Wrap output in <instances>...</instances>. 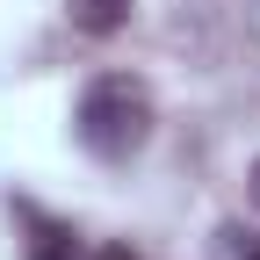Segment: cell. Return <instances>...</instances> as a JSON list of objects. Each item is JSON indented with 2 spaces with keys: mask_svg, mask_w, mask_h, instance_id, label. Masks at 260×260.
Wrapping results in <instances>:
<instances>
[{
  "mask_svg": "<svg viewBox=\"0 0 260 260\" xmlns=\"http://www.w3.org/2000/svg\"><path fill=\"white\" fill-rule=\"evenodd\" d=\"M73 130H80V145H87L94 159H130V152H145V138H152V87L130 80V73H102V80L80 94Z\"/></svg>",
  "mask_w": 260,
  "mask_h": 260,
  "instance_id": "1",
  "label": "cell"
},
{
  "mask_svg": "<svg viewBox=\"0 0 260 260\" xmlns=\"http://www.w3.org/2000/svg\"><path fill=\"white\" fill-rule=\"evenodd\" d=\"M65 15H73V29H87V37H116L130 22V0H65Z\"/></svg>",
  "mask_w": 260,
  "mask_h": 260,
  "instance_id": "2",
  "label": "cell"
},
{
  "mask_svg": "<svg viewBox=\"0 0 260 260\" xmlns=\"http://www.w3.org/2000/svg\"><path fill=\"white\" fill-rule=\"evenodd\" d=\"M29 260H80V239L65 232V224H37V239H29Z\"/></svg>",
  "mask_w": 260,
  "mask_h": 260,
  "instance_id": "3",
  "label": "cell"
},
{
  "mask_svg": "<svg viewBox=\"0 0 260 260\" xmlns=\"http://www.w3.org/2000/svg\"><path fill=\"white\" fill-rule=\"evenodd\" d=\"M94 260H138V253H130V246H102V253H94Z\"/></svg>",
  "mask_w": 260,
  "mask_h": 260,
  "instance_id": "4",
  "label": "cell"
},
{
  "mask_svg": "<svg viewBox=\"0 0 260 260\" xmlns=\"http://www.w3.org/2000/svg\"><path fill=\"white\" fill-rule=\"evenodd\" d=\"M253 203H260V159H253Z\"/></svg>",
  "mask_w": 260,
  "mask_h": 260,
  "instance_id": "5",
  "label": "cell"
},
{
  "mask_svg": "<svg viewBox=\"0 0 260 260\" xmlns=\"http://www.w3.org/2000/svg\"><path fill=\"white\" fill-rule=\"evenodd\" d=\"M253 260H260V253H253Z\"/></svg>",
  "mask_w": 260,
  "mask_h": 260,
  "instance_id": "6",
  "label": "cell"
}]
</instances>
